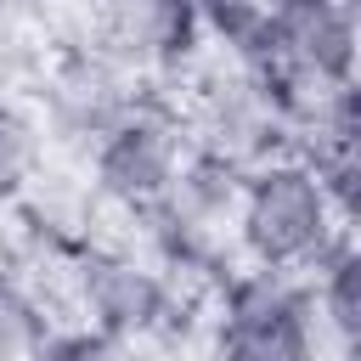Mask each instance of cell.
Here are the masks:
<instances>
[{"label":"cell","instance_id":"6da1fadb","mask_svg":"<svg viewBox=\"0 0 361 361\" xmlns=\"http://www.w3.org/2000/svg\"><path fill=\"white\" fill-rule=\"evenodd\" d=\"M344 231H355L322 175L293 158L276 152L254 169H243V197H237V254L254 265H276V271H310Z\"/></svg>","mask_w":361,"mask_h":361},{"label":"cell","instance_id":"7a4b0ae2","mask_svg":"<svg viewBox=\"0 0 361 361\" xmlns=\"http://www.w3.org/2000/svg\"><path fill=\"white\" fill-rule=\"evenodd\" d=\"M141 90H147V73H135L130 62H118L102 45H85V51H51L28 102L45 124V135H51V152L85 158L90 141L107 124H118L135 107Z\"/></svg>","mask_w":361,"mask_h":361},{"label":"cell","instance_id":"3957f363","mask_svg":"<svg viewBox=\"0 0 361 361\" xmlns=\"http://www.w3.org/2000/svg\"><path fill=\"white\" fill-rule=\"evenodd\" d=\"M186 152H192V141H186L180 113L158 90H141L135 107L90 141L85 175H90L96 197L124 203V209H152L169 192V180L180 175Z\"/></svg>","mask_w":361,"mask_h":361},{"label":"cell","instance_id":"277c9868","mask_svg":"<svg viewBox=\"0 0 361 361\" xmlns=\"http://www.w3.org/2000/svg\"><path fill=\"white\" fill-rule=\"evenodd\" d=\"M164 310H169V282H164V265L147 248L90 243V248L73 254V316H79V327L147 344L158 333Z\"/></svg>","mask_w":361,"mask_h":361},{"label":"cell","instance_id":"5b68a950","mask_svg":"<svg viewBox=\"0 0 361 361\" xmlns=\"http://www.w3.org/2000/svg\"><path fill=\"white\" fill-rule=\"evenodd\" d=\"M96 28L102 51H113L135 73L180 68L203 45L197 0H96Z\"/></svg>","mask_w":361,"mask_h":361},{"label":"cell","instance_id":"8992f818","mask_svg":"<svg viewBox=\"0 0 361 361\" xmlns=\"http://www.w3.org/2000/svg\"><path fill=\"white\" fill-rule=\"evenodd\" d=\"M355 51H361V28L350 6L333 0H265V56L282 62H310L333 79H355Z\"/></svg>","mask_w":361,"mask_h":361},{"label":"cell","instance_id":"52a82bcc","mask_svg":"<svg viewBox=\"0 0 361 361\" xmlns=\"http://www.w3.org/2000/svg\"><path fill=\"white\" fill-rule=\"evenodd\" d=\"M96 203L102 197L85 175V158H62V152H51L39 164V175L17 192V209L34 231V248H56V254H79L90 243Z\"/></svg>","mask_w":361,"mask_h":361},{"label":"cell","instance_id":"ba28073f","mask_svg":"<svg viewBox=\"0 0 361 361\" xmlns=\"http://www.w3.org/2000/svg\"><path fill=\"white\" fill-rule=\"evenodd\" d=\"M203 361H316L305 333V299L271 316H209Z\"/></svg>","mask_w":361,"mask_h":361},{"label":"cell","instance_id":"9c48e42d","mask_svg":"<svg viewBox=\"0 0 361 361\" xmlns=\"http://www.w3.org/2000/svg\"><path fill=\"white\" fill-rule=\"evenodd\" d=\"M51 158V135L28 96H0V197H17L39 164Z\"/></svg>","mask_w":361,"mask_h":361},{"label":"cell","instance_id":"30bf717a","mask_svg":"<svg viewBox=\"0 0 361 361\" xmlns=\"http://www.w3.org/2000/svg\"><path fill=\"white\" fill-rule=\"evenodd\" d=\"M51 322L39 316L34 293L17 276H0V361H39Z\"/></svg>","mask_w":361,"mask_h":361},{"label":"cell","instance_id":"8fae6325","mask_svg":"<svg viewBox=\"0 0 361 361\" xmlns=\"http://www.w3.org/2000/svg\"><path fill=\"white\" fill-rule=\"evenodd\" d=\"M39 361H147V350L130 344V338L96 333V327H62V333L45 338Z\"/></svg>","mask_w":361,"mask_h":361},{"label":"cell","instance_id":"7c38bea8","mask_svg":"<svg viewBox=\"0 0 361 361\" xmlns=\"http://www.w3.org/2000/svg\"><path fill=\"white\" fill-rule=\"evenodd\" d=\"M333 6H350V11H355V0H333Z\"/></svg>","mask_w":361,"mask_h":361},{"label":"cell","instance_id":"4fadbf2b","mask_svg":"<svg viewBox=\"0 0 361 361\" xmlns=\"http://www.w3.org/2000/svg\"><path fill=\"white\" fill-rule=\"evenodd\" d=\"M34 6H39V0H34Z\"/></svg>","mask_w":361,"mask_h":361}]
</instances>
